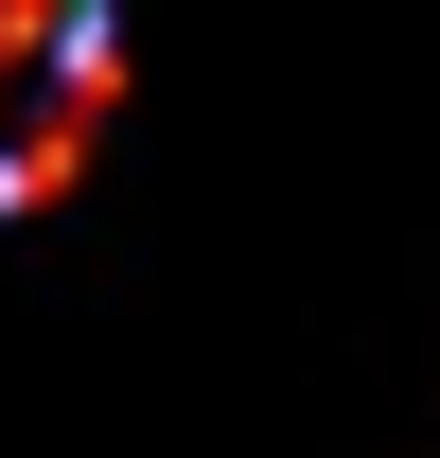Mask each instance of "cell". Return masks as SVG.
Wrapping results in <instances>:
<instances>
[{"instance_id": "1", "label": "cell", "mask_w": 440, "mask_h": 458, "mask_svg": "<svg viewBox=\"0 0 440 458\" xmlns=\"http://www.w3.org/2000/svg\"><path fill=\"white\" fill-rule=\"evenodd\" d=\"M106 106H123L106 0H0V212L71 194V176H89V141H106Z\"/></svg>"}]
</instances>
